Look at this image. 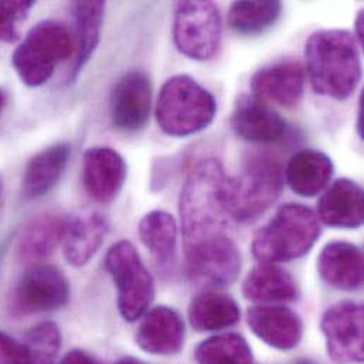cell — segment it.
Here are the masks:
<instances>
[{"mask_svg":"<svg viewBox=\"0 0 364 364\" xmlns=\"http://www.w3.org/2000/svg\"><path fill=\"white\" fill-rule=\"evenodd\" d=\"M308 78L318 95L348 100L362 77L359 43L343 28L315 31L305 44Z\"/></svg>","mask_w":364,"mask_h":364,"instance_id":"1","label":"cell"},{"mask_svg":"<svg viewBox=\"0 0 364 364\" xmlns=\"http://www.w3.org/2000/svg\"><path fill=\"white\" fill-rule=\"evenodd\" d=\"M227 178L213 158L200 161L188 172L179 198L183 247L227 234L231 220L225 207Z\"/></svg>","mask_w":364,"mask_h":364,"instance_id":"2","label":"cell"},{"mask_svg":"<svg viewBox=\"0 0 364 364\" xmlns=\"http://www.w3.org/2000/svg\"><path fill=\"white\" fill-rule=\"evenodd\" d=\"M321 232V221L312 208L287 203L255 232L251 250L259 262H289L306 255Z\"/></svg>","mask_w":364,"mask_h":364,"instance_id":"3","label":"cell"},{"mask_svg":"<svg viewBox=\"0 0 364 364\" xmlns=\"http://www.w3.org/2000/svg\"><path fill=\"white\" fill-rule=\"evenodd\" d=\"M285 183L284 168L269 155H250L238 173L227 178L225 207L231 220L252 223L279 198Z\"/></svg>","mask_w":364,"mask_h":364,"instance_id":"4","label":"cell"},{"mask_svg":"<svg viewBox=\"0 0 364 364\" xmlns=\"http://www.w3.org/2000/svg\"><path fill=\"white\" fill-rule=\"evenodd\" d=\"M155 115L164 134L186 138L211 125L217 115V101L193 77L179 74L162 85Z\"/></svg>","mask_w":364,"mask_h":364,"instance_id":"5","label":"cell"},{"mask_svg":"<svg viewBox=\"0 0 364 364\" xmlns=\"http://www.w3.org/2000/svg\"><path fill=\"white\" fill-rule=\"evenodd\" d=\"M75 53V38L60 20H41L34 24L11 55V65L27 87H41L55 67Z\"/></svg>","mask_w":364,"mask_h":364,"instance_id":"6","label":"cell"},{"mask_svg":"<svg viewBox=\"0 0 364 364\" xmlns=\"http://www.w3.org/2000/svg\"><path fill=\"white\" fill-rule=\"evenodd\" d=\"M105 269L115 282L122 319L139 321L155 299V281L135 245L127 240L115 242L105 255Z\"/></svg>","mask_w":364,"mask_h":364,"instance_id":"7","label":"cell"},{"mask_svg":"<svg viewBox=\"0 0 364 364\" xmlns=\"http://www.w3.org/2000/svg\"><path fill=\"white\" fill-rule=\"evenodd\" d=\"M223 20L217 4L203 0L179 1L175 10L173 40L183 55L211 60L221 44Z\"/></svg>","mask_w":364,"mask_h":364,"instance_id":"8","label":"cell"},{"mask_svg":"<svg viewBox=\"0 0 364 364\" xmlns=\"http://www.w3.org/2000/svg\"><path fill=\"white\" fill-rule=\"evenodd\" d=\"M188 279L205 289H220L235 282L241 271V254L228 234L184 247Z\"/></svg>","mask_w":364,"mask_h":364,"instance_id":"9","label":"cell"},{"mask_svg":"<svg viewBox=\"0 0 364 364\" xmlns=\"http://www.w3.org/2000/svg\"><path fill=\"white\" fill-rule=\"evenodd\" d=\"M70 301V284L57 267L31 265L16 284L10 296V309L17 316L61 309Z\"/></svg>","mask_w":364,"mask_h":364,"instance_id":"10","label":"cell"},{"mask_svg":"<svg viewBox=\"0 0 364 364\" xmlns=\"http://www.w3.org/2000/svg\"><path fill=\"white\" fill-rule=\"evenodd\" d=\"M331 359L341 364H360L364 359L363 306L342 301L328 308L321 321Z\"/></svg>","mask_w":364,"mask_h":364,"instance_id":"11","label":"cell"},{"mask_svg":"<svg viewBox=\"0 0 364 364\" xmlns=\"http://www.w3.org/2000/svg\"><path fill=\"white\" fill-rule=\"evenodd\" d=\"M152 108V84L144 71H129L115 84L111 94V118L125 132L145 128Z\"/></svg>","mask_w":364,"mask_h":364,"instance_id":"12","label":"cell"},{"mask_svg":"<svg viewBox=\"0 0 364 364\" xmlns=\"http://www.w3.org/2000/svg\"><path fill=\"white\" fill-rule=\"evenodd\" d=\"M128 175L127 162L112 148L94 146L82 156V182L88 196L98 203H111L121 193Z\"/></svg>","mask_w":364,"mask_h":364,"instance_id":"13","label":"cell"},{"mask_svg":"<svg viewBox=\"0 0 364 364\" xmlns=\"http://www.w3.org/2000/svg\"><path fill=\"white\" fill-rule=\"evenodd\" d=\"M305 82V68L298 61H279L255 71L250 84L258 100L294 108L304 97Z\"/></svg>","mask_w":364,"mask_h":364,"instance_id":"14","label":"cell"},{"mask_svg":"<svg viewBox=\"0 0 364 364\" xmlns=\"http://www.w3.org/2000/svg\"><path fill=\"white\" fill-rule=\"evenodd\" d=\"M231 128L247 142L274 144L285 136L288 125L264 101L254 95H241L232 109Z\"/></svg>","mask_w":364,"mask_h":364,"instance_id":"15","label":"cell"},{"mask_svg":"<svg viewBox=\"0 0 364 364\" xmlns=\"http://www.w3.org/2000/svg\"><path fill=\"white\" fill-rule=\"evenodd\" d=\"M247 323L258 339L278 350H292L302 341L304 322L287 306H252L247 312Z\"/></svg>","mask_w":364,"mask_h":364,"instance_id":"16","label":"cell"},{"mask_svg":"<svg viewBox=\"0 0 364 364\" xmlns=\"http://www.w3.org/2000/svg\"><path fill=\"white\" fill-rule=\"evenodd\" d=\"M136 332L138 346L156 356H173L183 349L186 329L182 316L173 308L161 305L149 309Z\"/></svg>","mask_w":364,"mask_h":364,"instance_id":"17","label":"cell"},{"mask_svg":"<svg viewBox=\"0 0 364 364\" xmlns=\"http://www.w3.org/2000/svg\"><path fill=\"white\" fill-rule=\"evenodd\" d=\"M318 274L329 287L353 292L363 287V252L348 241H332L318 257Z\"/></svg>","mask_w":364,"mask_h":364,"instance_id":"18","label":"cell"},{"mask_svg":"<svg viewBox=\"0 0 364 364\" xmlns=\"http://www.w3.org/2000/svg\"><path fill=\"white\" fill-rule=\"evenodd\" d=\"M318 218L323 224L356 230L364 220V194L362 186L352 179L342 178L332 183L318 203Z\"/></svg>","mask_w":364,"mask_h":364,"instance_id":"19","label":"cell"},{"mask_svg":"<svg viewBox=\"0 0 364 364\" xmlns=\"http://www.w3.org/2000/svg\"><path fill=\"white\" fill-rule=\"evenodd\" d=\"M109 224L100 213L67 217L63 235V250L67 262L75 268L88 264L101 248Z\"/></svg>","mask_w":364,"mask_h":364,"instance_id":"20","label":"cell"},{"mask_svg":"<svg viewBox=\"0 0 364 364\" xmlns=\"http://www.w3.org/2000/svg\"><path fill=\"white\" fill-rule=\"evenodd\" d=\"M67 217L43 213L33 217L21 230L17 241V258L27 264H41L63 241Z\"/></svg>","mask_w":364,"mask_h":364,"instance_id":"21","label":"cell"},{"mask_svg":"<svg viewBox=\"0 0 364 364\" xmlns=\"http://www.w3.org/2000/svg\"><path fill=\"white\" fill-rule=\"evenodd\" d=\"M335 173L332 159L316 149H302L288 162L284 176L291 190L301 197L321 194Z\"/></svg>","mask_w":364,"mask_h":364,"instance_id":"22","label":"cell"},{"mask_svg":"<svg viewBox=\"0 0 364 364\" xmlns=\"http://www.w3.org/2000/svg\"><path fill=\"white\" fill-rule=\"evenodd\" d=\"M71 156V146L58 142L36 154L27 164L23 175L21 191L28 200L40 198L60 182Z\"/></svg>","mask_w":364,"mask_h":364,"instance_id":"23","label":"cell"},{"mask_svg":"<svg viewBox=\"0 0 364 364\" xmlns=\"http://www.w3.org/2000/svg\"><path fill=\"white\" fill-rule=\"evenodd\" d=\"M242 294L251 302L275 304L295 301L299 289L285 268L272 262H259L247 274Z\"/></svg>","mask_w":364,"mask_h":364,"instance_id":"24","label":"cell"},{"mask_svg":"<svg viewBox=\"0 0 364 364\" xmlns=\"http://www.w3.org/2000/svg\"><path fill=\"white\" fill-rule=\"evenodd\" d=\"M188 322L196 332H218L240 322L241 311L237 301L217 289L197 294L188 305Z\"/></svg>","mask_w":364,"mask_h":364,"instance_id":"25","label":"cell"},{"mask_svg":"<svg viewBox=\"0 0 364 364\" xmlns=\"http://www.w3.org/2000/svg\"><path fill=\"white\" fill-rule=\"evenodd\" d=\"M71 11L75 23V60L70 80H74L92 58L100 44L105 1H74Z\"/></svg>","mask_w":364,"mask_h":364,"instance_id":"26","label":"cell"},{"mask_svg":"<svg viewBox=\"0 0 364 364\" xmlns=\"http://www.w3.org/2000/svg\"><path fill=\"white\" fill-rule=\"evenodd\" d=\"M139 238L162 269L173 267L178 247V224L172 214L154 210L139 223Z\"/></svg>","mask_w":364,"mask_h":364,"instance_id":"27","label":"cell"},{"mask_svg":"<svg viewBox=\"0 0 364 364\" xmlns=\"http://www.w3.org/2000/svg\"><path fill=\"white\" fill-rule=\"evenodd\" d=\"M282 14V3L265 1H234L230 6L228 27L240 36H258L271 28Z\"/></svg>","mask_w":364,"mask_h":364,"instance_id":"28","label":"cell"},{"mask_svg":"<svg viewBox=\"0 0 364 364\" xmlns=\"http://www.w3.org/2000/svg\"><path fill=\"white\" fill-rule=\"evenodd\" d=\"M197 364H254L252 350L237 333H224L203 341L194 352Z\"/></svg>","mask_w":364,"mask_h":364,"instance_id":"29","label":"cell"},{"mask_svg":"<svg viewBox=\"0 0 364 364\" xmlns=\"http://www.w3.org/2000/svg\"><path fill=\"white\" fill-rule=\"evenodd\" d=\"M61 332L54 322H41L23 338L27 364H55L61 349Z\"/></svg>","mask_w":364,"mask_h":364,"instance_id":"30","label":"cell"},{"mask_svg":"<svg viewBox=\"0 0 364 364\" xmlns=\"http://www.w3.org/2000/svg\"><path fill=\"white\" fill-rule=\"evenodd\" d=\"M31 0L0 1V43H14L20 38V24L28 17L34 7Z\"/></svg>","mask_w":364,"mask_h":364,"instance_id":"31","label":"cell"},{"mask_svg":"<svg viewBox=\"0 0 364 364\" xmlns=\"http://www.w3.org/2000/svg\"><path fill=\"white\" fill-rule=\"evenodd\" d=\"M0 364H27L21 343L0 331Z\"/></svg>","mask_w":364,"mask_h":364,"instance_id":"32","label":"cell"},{"mask_svg":"<svg viewBox=\"0 0 364 364\" xmlns=\"http://www.w3.org/2000/svg\"><path fill=\"white\" fill-rule=\"evenodd\" d=\"M60 364H100V362L95 358H92L91 355H88L87 352L75 349V350L68 352L63 358Z\"/></svg>","mask_w":364,"mask_h":364,"instance_id":"33","label":"cell"},{"mask_svg":"<svg viewBox=\"0 0 364 364\" xmlns=\"http://www.w3.org/2000/svg\"><path fill=\"white\" fill-rule=\"evenodd\" d=\"M363 10H360V11L358 13V17H356V21H355V33H353V36H355V38L358 40L359 46L363 44Z\"/></svg>","mask_w":364,"mask_h":364,"instance_id":"34","label":"cell"},{"mask_svg":"<svg viewBox=\"0 0 364 364\" xmlns=\"http://www.w3.org/2000/svg\"><path fill=\"white\" fill-rule=\"evenodd\" d=\"M363 95H360V101H359V109H358V124H356V129H358V135L360 139L364 138V102Z\"/></svg>","mask_w":364,"mask_h":364,"instance_id":"35","label":"cell"},{"mask_svg":"<svg viewBox=\"0 0 364 364\" xmlns=\"http://www.w3.org/2000/svg\"><path fill=\"white\" fill-rule=\"evenodd\" d=\"M6 104H7V94H6L4 90L0 88V115H1V112H3V109H4V107H6Z\"/></svg>","mask_w":364,"mask_h":364,"instance_id":"36","label":"cell"},{"mask_svg":"<svg viewBox=\"0 0 364 364\" xmlns=\"http://www.w3.org/2000/svg\"><path fill=\"white\" fill-rule=\"evenodd\" d=\"M117 364H146L145 362H142V360H139V359H135V358H124V359H121L119 362Z\"/></svg>","mask_w":364,"mask_h":364,"instance_id":"37","label":"cell"},{"mask_svg":"<svg viewBox=\"0 0 364 364\" xmlns=\"http://www.w3.org/2000/svg\"><path fill=\"white\" fill-rule=\"evenodd\" d=\"M3 194H4V186H3V179L0 176V205L3 203Z\"/></svg>","mask_w":364,"mask_h":364,"instance_id":"38","label":"cell"},{"mask_svg":"<svg viewBox=\"0 0 364 364\" xmlns=\"http://www.w3.org/2000/svg\"><path fill=\"white\" fill-rule=\"evenodd\" d=\"M294 364H316L315 362H312V360H308V359H302V360H298V362H295Z\"/></svg>","mask_w":364,"mask_h":364,"instance_id":"39","label":"cell"}]
</instances>
